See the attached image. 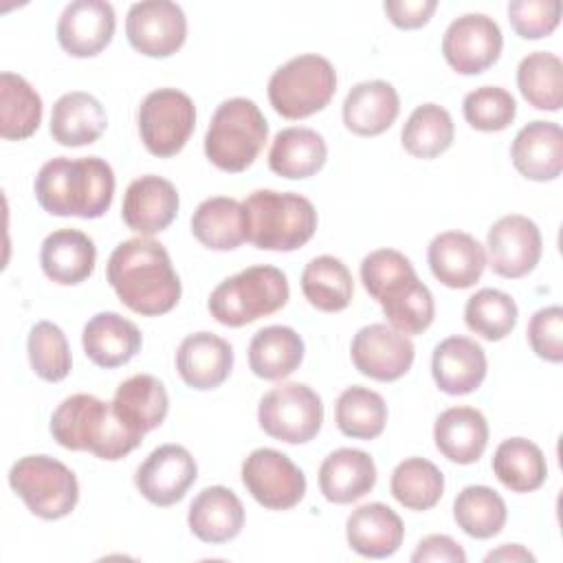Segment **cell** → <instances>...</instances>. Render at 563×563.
I'll return each instance as SVG.
<instances>
[{
    "label": "cell",
    "mask_w": 563,
    "mask_h": 563,
    "mask_svg": "<svg viewBox=\"0 0 563 563\" xmlns=\"http://www.w3.org/2000/svg\"><path fill=\"white\" fill-rule=\"evenodd\" d=\"M187 523L191 534L202 543L220 545L240 534L244 526V506L231 488L207 486L194 497Z\"/></svg>",
    "instance_id": "d4e9b609"
},
{
    "label": "cell",
    "mask_w": 563,
    "mask_h": 563,
    "mask_svg": "<svg viewBox=\"0 0 563 563\" xmlns=\"http://www.w3.org/2000/svg\"><path fill=\"white\" fill-rule=\"evenodd\" d=\"M81 345L86 356L103 369L130 363L143 345L141 330L119 312H97L84 325Z\"/></svg>",
    "instance_id": "cb8c5ba5"
},
{
    "label": "cell",
    "mask_w": 563,
    "mask_h": 563,
    "mask_svg": "<svg viewBox=\"0 0 563 563\" xmlns=\"http://www.w3.org/2000/svg\"><path fill=\"white\" fill-rule=\"evenodd\" d=\"M301 292L321 312H341L354 297L350 268L332 255L312 257L301 273Z\"/></svg>",
    "instance_id": "e575fe53"
},
{
    "label": "cell",
    "mask_w": 563,
    "mask_h": 563,
    "mask_svg": "<svg viewBox=\"0 0 563 563\" xmlns=\"http://www.w3.org/2000/svg\"><path fill=\"white\" fill-rule=\"evenodd\" d=\"M515 169L534 183L554 180L563 172V132L554 121H530L510 145Z\"/></svg>",
    "instance_id": "7402d4cb"
},
{
    "label": "cell",
    "mask_w": 563,
    "mask_h": 563,
    "mask_svg": "<svg viewBox=\"0 0 563 563\" xmlns=\"http://www.w3.org/2000/svg\"><path fill=\"white\" fill-rule=\"evenodd\" d=\"M435 9H438L435 0H385L383 2V11L389 18V22L405 31L424 26L431 20Z\"/></svg>",
    "instance_id": "f907efd6"
},
{
    "label": "cell",
    "mask_w": 563,
    "mask_h": 563,
    "mask_svg": "<svg viewBox=\"0 0 563 563\" xmlns=\"http://www.w3.org/2000/svg\"><path fill=\"white\" fill-rule=\"evenodd\" d=\"M376 486V464L361 449H336L319 466V488L332 504H352Z\"/></svg>",
    "instance_id": "f1b7e54d"
},
{
    "label": "cell",
    "mask_w": 563,
    "mask_h": 563,
    "mask_svg": "<svg viewBox=\"0 0 563 563\" xmlns=\"http://www.w3.org/2000/svg\"><path fill=\"white\" fill-rule=\"evenodd\" d=\"M427 262L433 277L455 290L471 288L484 275L488 264L484 246L464 231L438 233L427 249Z\"/></svg>",
    "instance_id": "d6986e66"
},
{
    "label": "cell",
    "mask_w": 563,
    "mask_h": 563,
    "mask_svg": "<svg viewBox=\"0 0 563 563\" xmlns=\"http://www.w3.org/2000/svg\"><path fill=\"white\" fill-rule=\"evenodd\" d=\"M350 356L354 367L380 383H391L402 378L416 358V347L409 336L394 330L387 323L363 325L350 345Z\"/></svg>",
    "instance_id": "9a60e30c"
},
{
    "label": "cell",
    "mask_w": 563,
    "mask_h": 563,
    "mask_svg": "<svg viewBox=\"0 0 563 563\" xmlns=\"http://www.w3.org/2000/svg\"><path fill=\"white\" fill-rule=\"evenodd\" d=\"M268 139V121L253 99L222 101L205 134V154L222 172L240 174L251 167Z\"/></svg>",
    "instance_id": "8992f818"
},
{
    "label": "cell",
    "mask_w": 563,
    "mask_h": 563,
    "mask_svg": "<svg viewBox=\"0 0 563 563\" xmlns=\"http://www.w3.org/2000/svg\"><path fill=\"white\" fill-rule=\"evenodd\" d=\"M9 484L40 519L68 517L79 499L75 473L51 455H24L9 471Z\"/></svg>",
    "instance_id": "ba28073f"
},
{
    "label": "cell",
    "mask_w": 563,
    "mask_h": 563,
    "mask_svg": "<svg viewBox=\"0 0 563 563\" xmlns=\"http://www.w3.org/2000/svg\"><path fill=\"white\" fill-rule=\"evenodd\" d=\"M508 20L521 40L548 37L561 22L559 0H512L508 2Z\"/></svg>",
    "instance_id": "c3c4849f"
},
{
    "label": "cell",
    "mask_w": 563,
    "mask_h": 563,
    "mask_svg": "<svg viewBox=\"0 0 563 563\" xmlns=\"http://www.w3.org/2000/svg\"><path fill=\"white\" fill-rule=\"evenodd\" d=\"M108 128V114L97 97L84 90L62 95L53 103L51 136L64 147H81L99 141Z\"/></svg>",
    "instance_id": "f546056e"
},
{
    "label": "cell",
    "mask_w": 563,
    "mask_h": 563,
    "mask_svg": "<svg viewBox=\"0 0 563 563\" xmlns=\"http://www.w3.org/2000/svg\"><path fill=\"white\" fill-rule=\"evenodd\" d=\"M42 99L37 90L20 75L4 70L0 75V136L4 141H24L40 128Z\"/></svg>",
    "instance_id": "8d00e7d4"
},
{
    "label": "cell",
    "mask_w": 563,
    "mask_h": 563,
    "mask_svg": "<svg viewBox=\"0 0 563 563\" xmlns=\"http://www.w3.org/2000/svg\"><path fill=\"white\" fill-rule=\"evenodd\" d=\"M455 136L453 119L438 103H420L402 125V147L416 158H435L444 154Z\"/></svg>",
    "instance_id": "b9f144b4"
},
{
    "label": "cell",
    "mask_w": 563,
    "mask_h": 563,
    "mask_svg": "<svg viewBox=\"0 0 563 563\" xmlns=\"http://www.w3.org/2000/svg\"><path fill=\"white\" fill-rule=\"evenodd\" d=\"M125 35L141 55L169 57L187 40L185 11L169 0L134 2L125 18Z\"/></svg>",
    "instance_id": "4fadbf2b"
},
{
    "label": "cell",
    "mask_w": 563,
    "mask_h": 563,
    "mask_svg": "<svg viewBox=\"0 0 563 563\" xmlns=\"http://www.w3.org/2000/svg\"><path fill=\"white\" fill-rule=\"evenodd\" d=\"M198 477L194 455L180 444L156 446L134 473L139 493L154 506L178 504Z\"/></svg>",
    "instance_id": "2e32d148"
},
{
    "label": "cell",
    "mask_w": 563,
    "mask_h": 563,
    "mask_svg": "<svg viewBox=\"0 0 563 563\" xmlns=\"http://www.w3.org/2000/svg\"><path fill=\"white\" fill-rule=\"evenodd\" d=\"M117 15L110 2L75 0L57 20V42L70 57L99 55L114 35Z\"/></svg>",
    "instance_id": "e0dca14e"
},
{
    "label": "cell",
    "mask_w": 563,
    "mask_h": 563,
    "mask_svg": "<svg viewBox=\"0 0 563 563\" xmlns=\"http://www.w3.org/2000/svg\"><path fill=\"white\" fill-rule=\"evenodd\" d=\"M457 528L473 539H490L501 532L508 519L506 501L490 486H466L453 501Z\"/></svg>",
    "instance_id": "60d3db41"
},
{
    "label": "cell",
    "mask_w": 563,
    "mask_h": 563,
    "mask_svg": "<svg viewBox=\"0 0 563 563\" xmlns=\"http://www.w3.org/2000/svg\"><path fill=\"white\" fill-rule=\"evenodd\" d=\"M145 150L158 158L176 156L196 128V106L178 88H156L145 95L136 112Z\"/></svg>",
    "instance_id": "9c48e42d"
},
{
    "label": "cell",
    "mask_w": 563,
    "mask_h": 563,
    "mask_svg": "<svg viewBox=\"0 0 563 563\" xmlns=\"http://www.w3.org/2000/svg\"><path fill=\"white\" fill-rule=\"evenodd\" d=\"M411 561L413 563H464L466 552L449 534H429L416 545Z\"/></svg>",
    "instance_id": "816d5d0a"
},
{
    "label": "cell",
    "mask_w": 563,
    "mask_h": 563,
    "mask_svg": "<svg viewBox=\"0 0 563 563\" xmlns=\"http://www.w3.org/2000/svg\"><path fill=\"white\" fill-rule=\"evenodd\" d=\"M389 490L407 510H429L442 499L444 475L424 457H407L394 468Z\"/></svg>",
    "instance_id": "7bdbcfd3"
},
{
    "label": "cell",
    "mask_w": 563,
    "mask_h": 563,
    "mask_svg": "<svg viewBox=\"0 0 563 563\" xmlns=\"http://www.w3.org/2000/svg\"><path fill=\"white\" fill-rule=\"evenodd\" d=\"M194 238L211 251H233L246 242L242 202L229 196L202 200L191 216Z\"/></svg>",
    "instance_id": "836d02e7"
},
{
    "label": "cell",
    "mask_w": 563,
    "mask_h": 563,
    "mask_svg": "<svg viewBox=\"0 0 563 563\" xmlns=\"http://www.w3.org/2000/svg\"><path fill=\"white\" fill-rule=\"evenodd\" d=\"M334 92L336 70L317 53L288 59L268 79V101L273 110L292 121L321 112Z\"/></svg>",
    "instance_id": "52a82bcc"
},
{
    "label": "cell",
    "mask_w": 563,
    "mask_h": 563,
    "mask_svg": "<svg viewBox=\"0 0 563 563\" xmlns=\"http://www.w3.org/2000/svg\"><path fill=\"white\" fill-rule=\"evenodd\" d=\"M462 114L473 130L499 132L515 121L517 101L506 88L479 86L464 97Z\"/></svg>",
    "instance_id": "bcb514c9"
},
{
    "label": "cell",
    "mask_w": 563,
    "mask_h": 563,
    "mask_svg": "<svg viewBox=\"0 0 563 563\" xmlns=\"http://www.w3.org/2000/svg\"><path fill=\"white\" fill-rule=\"evenodd\" d=\"M486 563H493V561H504V563H534V554L528 552L523 545L519 543H504L499 545L497 550H490L486 556H484Z\"/></svg>",
    "instance_id": "f5cc1de1"
},
{
    "label": "cell",
    "mask_w": 563,
    "mask_h": 563,
    "mask_svg": "<svg viewBox=\"0 0 563 563\" xmlns=\"http://www.w3.org/2000/svg\"><path fill=\"white\" fill-rule=\"evenodd\" d=\"M257 422L275 440L306 444L321 431L323 402L306 383H282L262 396Z\"/></svg>",
    "instance_id": "30bf717a"
},
{
    "label": "cell",
    "mask_w": 563,
    "mask_h": 563,
    "mask_svg": "<svg viewBox=\"0 0 563 563\" xmlns=\"http://www.w3.org/2000/svg\"><path fill=\"white\" fill-rule=\"evenodd\" d=\"M400 112V97L389 81L372 79L350 88L343 101V123L356 136L387 132Z\"/></svg>",
    "instance_id": "484cf974"
},
{
    "label": "cell",
    "mask_w": 563,
    "mask_h": 563,
    "mask_svg": "<svg viewBox=\"0 0 563 563\" xmlns=\"http://www.w3.org/2000/svg\"><path fill=\"white\" fill-rule=\"evenodd\" d=\"M246 242L262 251H297L317 231L314 205L295 191L257 189L242 202Z\"/></svg>",
    "instance_id": "277c9868"
},
{
    "label": "cell",
    "mask_w": 563,
    "mask_h": 563,
    "mask_svg": "<svg viewBox=\"0 0 563 563\" xmlns=\"http://www.w3.org/2000/svg\"><path fill=\"white\" fill-rule=\"evenodd\" d=\"M387 323L405 336L422 334L435 317V301L431 290L418 279V275L394 286L380 301Z\"/></svg>",
    "instance_id": "f35d334b"
},
{
    "label": "cell",
    "mask_w": 563,
    "mask_h": 563,
    "mask_svg": "<svg viewBox=\"0 0 563 563\" xmlns=\"http://www.w3.org/2000/svg\"><path fill=\"white\" fill-rule=\"evenodd\" d=\"M495 477L512 493H532L548 477L543 451L528 438H508L499 442L493 455Z\"/></svg>",
    "instance_id": "d590c367"
},
{
    "label": "cell",
    "mask_w": 563,
    "mask_h": 563,
    "mask_svg": "<svg viewBox=\"0 0 563 563\" xmlns=\"http://www.w3.org/2000/svg\"><path fill=\"white\" fill-rule=\"evenodd\" d=\"M40 207L59 218H101L114 198V172L99 156L46 161L33 183Z\"/></svg>",
    "instance_id": "7a4b0ae2"
},
{
    "label": "cell",
    "mask_w": 563,
    "mask_h": 563,
    "mask_svg": "<svg viewBox=\"0 0 563 563\" xmlns=\"http://www.w3.org/2000/svg\"><path fill=\"white\" fill-rule=\"evenodd\" d=\"M106 277L121 303L143 317L165 314L180 301L183 286L167 249L145 235L114 246Z\"/></svg>",
    "instance_id": "6da1fadb"
},
{
    "label": "cell",
    "mask_w": 563,
    "mask_h": 563,
    "mask_svg": "<svg viewBox=\"0 0 563 563\" xmlns=\"http://www.w3.org/2000/svg\"><path fill=\"white\" fill-rule=\"evenodd\" d=\"M31 369L48 383H59L70 374L73 356L64 330L53 321H37L26 339Z\"/></svg>",
    "instance_id": "f6af8a7d"
},
{
    "label": "cell",
    "mask_w": 563,
    "mask_h": 563,
    "mask_svg": "<svg viewBox=\"0 0 563 563\" xmlns=\"http://www.w3.org/2000/svg\"><path fill=\"white\" fill-rule=\"evenodd\" d=\"M517 88L537 110L556 112L563 103V64L554 53H528L517 66Z\"/></svg>",
    "instance_id": "74e56055"
},
{
    "label": "cell",
    "mask_w": 563,
    "mask_h": 563,
    "mask_svg": "<svg viewBox=\"0 0 563 563\" xmlns=\"http://www.w3.org/2000/svg\"><path fill=\"white\" fill-rule=\"evenodd\" d=\"M176 369L187 387L216 389L233 369V347L213 332L187 334L176 350Z\"/></svg>",
    "instance_id": "44dd1931"
},
{
    "label": "cell",
    "mask_w": 563,
    "mask_h": 563,
    "mask_svg": "<svg viewBox=\"0 0 563 563\" xmlns=\"http://www.w3.org/2000/svg\"><path fill=\"white\" fill-rule=\"evenodd\" d=\"M488 264L495 275L519 279L534 271L543 253V238L534 220L510 213L493 222L486 235Z\"/></svg>",
    "instance_id": "5bb4252c"
},
{
    "label": "cell",
    "mask_w": 563,
    "mask_h": 563,
    "mask_svg": "<svg viewBox=\"0 0 563 563\" xmlns=\"http://www.w3.org/2000/svg\"><path fill=\"white\" fill-rule=\"evenodd\" d=\"M178 207L180 198L174 183L163 176L147 174L134 178L128 185L123 194L121 218L128 229L150 238L165 231L176 220Z\"/></svg>",
    "instance_id": "ac0fdd59"
},
{
    "label": "cell",
    "mask_w": 563,
    "mask_h": 563,
    "mask_svg": "<svg viewBox=\"0 0 563 563\" xmlns=\"http://www.w3.org/2000/svg\"><path fill=\"white\" fill-rule=\"evenodd\" d=\"M288 297L286 275L277 266L255 264L222 279L211 290L207 308L218 323L242 328L282 310Z\"/></svg>",
    "instance_id": "5b68a950"
},
{
    "label": "cell",
    "mask_w": 563,
    "mask_h": 563,
    "mask_svg": "<svg viewBox=\"0 0 563 563\" xmlns=\"http://www.w3.org/2000/svg\"><path fill=\"white\" fill-rule=\"evenodd\" d=\"M416 275L413 264L396 249H378L363 257L361 262V282L372 299L380 297L394 288L398 282Z\"/></svg>",
    "instance_id": "7dc6e473"
},
{
    "label": "cell",
    "mask_w": 563,
    "mask_h": 563,
    "mask_svg": "<svg viewBox=\"0 0 563 563\" xmlns=\"http://www.w3.org/2000/svg\"><path fill=\"white\" fill-rule=\"evenodd\" d=\"M53 440L70 451H90L99 460H121L141 444L114 413L112 402L92 394H73L64 398L51 416Z\"/></svg>",
    "instance_id": "3957f363"
},
{
    "label": "cell",
    "mask_w": 563,
    "mask_h": 563,
    "mask_svg": "<svg viewBox=\"0 0 563 563\" xmlns=\"http://www.w3.org/2000/svg\"><path fill=\"white\" fill-rule=\"evenodd\" d=\"M334 422L347 438L374 440L385 431L387 405L378 391L352 385L336 398Z\"/></svg>",
    "instance_id": "ab89813d"
},
{
    "label": "cell",
    "mask_w": 563,
    "mask_h": 563,
    "mask_svg": "<svg viewBox=\"0 0 563 563\" xmlns=\"http://www.w3.org/2000/svg\"><path fill=\"white\" fill-rule=\"evenodd\" d=\"M328 158L323 136L312 128H284L268 150V167L282 178L301 180L314 176Z\"/></svg>",
    "instance_id": "1f68e13d"
},
{
    "label": "cell",
    "mask_w": 563,
    "mask_h": 563,
    "mask_svg": "<svg viewBox=\"0 0 563 563\" xmlns=\"http://www.w3.org/2000/svg\"><path fill=\"white\" fill-rule=\"evenodd\" d=\"M528 343L532 352L550 363L563 361V308L545 306L530 317Z\"/></svg>",
    "instance_id": "681fc988"
},
{
    "label": "cell",
    "mask_w": 563,
    "mask_h": 563,
    "mask_svg": "<svg viewBox=\"0 0 563 563\" xmlns=\"http://www.w3.org/2000/svg\"><path fill=\"white\" fill-rule=\"evenodd\" d=\"M242 484L268 510H288L306 495V475L277 449H255L242 462Z\"/></svg>",
    "instance_id": "8fae6325"
},
{
    "label": "cell",
    "mask_w": 563,
    "mask_h": 563,
    "mask_svg": "<svg viewBox=\"0 0 563 563\" xmlns=\"http://www.w3.org/2000/svg\"><path fill=\"white\" fill-rule=\"evenodd\" d=\"M303 339L288 325H266L249 343V367L257 378L282 380L299 369Z\"/></svg>",
    "instance_id": "d6a6232c"
},
{
    "label": "cell",
    "mask_w": 563,
    "mask_h": 563,
    "mask_svg": "<svg viewBox=\"0 0 563 563\" xmlns=\"http://www.w3.org/2000/svg\"><path fill=\"white\" fill-rule=\"evenodd\" d=\"M112 409L132 433L143 438L167 418L169 396L156 376L134 374L117 387Z\"/></svg>",
    "instance_id": "83f0119b"
},
{
    "label": "cell",
    "mask_w": 563,
    "mask_h": 563,
    "mask_svg": "<svg viewBox=\"0 0 563 563\" xmlns=\"http://www.w3.org/2000/svg\"><path fill=\"white\" fill-rule=\"evenodd\" d=\"M438 451L455 464L477 462L488 444V422L475 407H449L433 424Z\"/></svg>",
    "instance_id": "4dcf8cb0"
},
{
    "label": "cell",
    "mask_w": 563,
    "mask_h": 563,
    "mask_svg": "<svg viewBox=\"0 0 563 563\" xmlns=\"http://www.w3.org/2000/svg\"><path fill=\"white\" fill-rule=\"evenodd\" d=\"M504 35L499 24L484 13L455 18L442 35V55L460 75H479L501 55Z\"/></svg>",
    "instance_id": "7c38bea8"
},
{
    "label": "cell",
    "mask_w": 563,
    "mask_h": 563,
    "mask_svg": "<svg viewBox=\"0 0 563 563\" xmlns=\"http://www.w3.org/2000/svg\"><path fill=\"white\" fill-rule=\"evenodd\" d=\"M97 249L92 238L79 229H57L48 233L40 249L44 275L59 286H75L95 271Z\"/></svg>",
    "instance_id": "4316f807"
},
{
    "label": "cell",
    "mask_w": 563,
    "mask_h": 563,
    "mask_svg": "<svg viewBox=\"0 0 563 563\" xmlns=\"http://www.w3.org/2000/svg\"><path fill=\"white\" fill-rule=\"evenodd\" d=\"M488 361L484 347L468 336H446L433 347L431 376L440 391L464 396L475 391L486 378Z\"/></svg>",
    "instance_id": "ffe728a7"
},
{
    "label": "cell",
    "mask_w": 563,
    "mask_h": 563,
    "mask_svg": "<svg viewBox=\"0 0 563 563\" xmlns=\"http://www.w3.org/2000/svg\"><path fill=\"white\" fill-rule=\"evenodd\" d=\"M517 303L515 299L497 288H482L466 299L464 323L471 332L486 341L506 339L517 325Z\"/></svg>",
    "instance_id": "ee69618b"
},
{
    "label": "cell",
    "mask_w": 563,
    "mask_h": 563,
    "mask_svg": "<svg viewBox=\"0 0 563 563\" xmlns=\"http://www.w3.org/2000/svg\"><path fill=\"white\" fill-rule=\"evenodd\" d=\"M347 545L365 559H387L405 539L402 519L387 504L372 501L354 508L345 521Z\"/></svg>",
    "instance_id": "603a6c76"
}]
</instances>
